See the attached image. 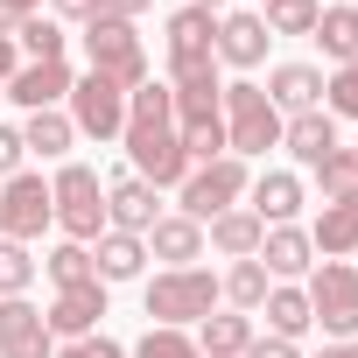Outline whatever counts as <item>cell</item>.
Wrapping results in <instances>:
<instances>
[{"instance_id": "1", "label": "cell", "mask_w": 358, "mask_h": 358, "mask_svg": "<svg viewBox=\"0 0 358 358\" xmlns=\"http://www.w3.org/2000/svg\"><path fill=\"white\" fill-rule=\"evenodd\" d=\"M120 148H127V162H134V176L141 183H155V190H176L190 176V155H183V134H176V99H169V85H141V92H127V134H120Z\"/></svg>"}, {"instance_id": "2", "label": "cell", "mask_w": 358, "mask_h": 358, "mask_svg": "<svg viewBox=\"0 0 358 358\" xmlns=\"http://www.w3.org/2000/svg\"><path fill=\"white\" fill-rule=\"evenodd\" d=\"M141 309H148V323H162V330L204 323V316L218 309V274H211V267H162V274L141 288Z\"/></svg>"}, {"instance_id": "3", "label": "cell", "mask_w": 358, "mask_h": 358, "mask_svg": "<svg viewBox=\"0 0 358 358\" xmlns=\"http://www.w3.org/2000/svg\"><path fill=\"white\" fill-rule=\"evenodd\" d=\"M169 85L176 92L218 85V15H204V8L169 15Z\"/></svg>"}, {"instance_id": "4", "label": "cell", "mask_w": 358, "mask_h": 358, "mask_svg": "<svg viewBox=\"0 0 358 358\" xmlns=\"http://www.w3.org/2000/svg\"><path fill=\"white\" fill-rule=\"evenodd\" d=\"M281 113H274V99L253 85V78H239V85H225V155H239V162H253V155H267V148H281Z\"/></svg>"}, {"instance_id": "5", "label": "cell", "mask_w": 358, "mask_h": 358, "mask_svg": "<svg viewBox=\"0 0 358 358\" xmlns=\"http://www.w3.org/2000/svg\"><path fill=\"white\" fill-rule=\"evenodd\" d=\"M50 211H57L64 239H78V246H92L99 232H113V225H106V183H99V169H85V162H64V169H57Z\"/></svg>"}, {"instance_id": "6", "label": "cell", "mask_w": 358, "mask_h": 358, "mask_svg": "<svg viewBox=\"0 0 358 358\" xmlns=\"http://www.w3.org/2000/svg\"><path fill=\"white\" fill-rule=\"evenodd\" d=\"M85 57H92V71H99V78H113V85H127V92H141V85H148V43H141V36H134V22H120V15L85 22Z\"/></svg>"}, {"instance_id": "7", "label": "cell", "mask_w": 358, "mask_h": 358, "mask_svg": "<svg viewBox=\"0 0 358 358\" xmlns=\"http://www.w3.org/2000/svg\"><path fill=\"white\" fill-rule=\"evenodd\" d=\"M309 316H316V330L323 337H337V344H351L358 337V267L351 260H323V267H309Z\"/></svg>"}, {"instance_id": "8", "label": "cell", "mask_w": 358, "mask_h": 358, "mask_svg": "<svg viewBox=\"0 0 358 358\" xmlns=\"http://www.w3.org/2000/svg\"><path fill=\"white\" fill-rule=\"evenodd\" d=\"M246 162L239 155H218V162H197L183 183H176V197H183V218H197V225H211L218 211H232L239 197H246Z\"/></svg>"}, {"instance_id": "9", "label": "cell", "mask_w": 358, "mask_h": 358, "mask_svg": "<svg viewBox=\"0 0 358 358\" xmlns=\"http://www.w3.org/2000/svg\"><path fill=\"white\" fill-rule=\"evenodd\" d=\"M64 106H71V127H78L85 141H120V134H127V85H113V78H99V71H85Z\"/></svg>"}, {"instance_id": "10", "label": "cell", "mask_w": 358, "mask_h": 358, "mask_svg": "<svg viewBox=\"0 0 358 358\" xmlns=\"http://www.w3.org/2000/svg\"><path fill=\"white\" fill-rule=\"evenodd\" d=\"M43 225H57V211H50V183L43 176H8L0 183V239H15V246H29V239H43Z\"/></svg>"}, {"instance_id": "11", "label": "cell", "mask_w": 358, "mask_h": 358, "mask_svg": "<svg viewBox=\"0 0 358 358\" xmlns=\"http://www.w3.org/2000/svg\"><path fill=\"white\" fill-rule=\"evenodd\" d=\"M0 358H57V337H50V323L29 295L0 302Z\"/></svg>"}, {"instance_id": "12", "label": "cell", "mask_w": 358, "mask_h": 358, "mask_svg": "<svg viewBox=\"0 0 358 358\" xmlns=\"http://www.w3.org/2000/svg\"><path fill=\"white\" fill-rule=\"evenodd\" d=\"M155 218H162V204H155V183H141L134 169L106 183V225H113V232H134V239H148V225H155Z\"/></svg>"}, {"instance_id": "13", "label": "cell", "mask_w": 358, "mask_h": 358, "mask_svg": "<svg viewBox=\"0 0 358 358\" xmlns=\"http://www.w3.org/2000/svg\"><path fill=\"white\" fill-rule=\"evenodd\" d=\"M71 85H78V78H71L64 57H57V64H22V71L8 78V99H15L22 113H50V106L71 99Z\"/></svg>"}, {"instance_id": "14", "label": "cell", "mask_w": 358, "mask_h": 358, "mask_svg": "<svg viewBox=\"0 0 358 358\" xmlns=\"http://www.w3.org/2000/svg\"><path fill=\"white\" fill-rule=\"evenodd\" d=\"M246 211L260 218V225H295V211H302V176L295 169H260L253 183H246Z\"/></svg>"}, {"instance_id": "15", "label": "cell", "mask_w": 358, "mask_h": 358, "mask_svg": "<svg viewBox=\"0 0 358 358\" xmlns=\"http://www.w3.org/2000/svg\"><path fill=\"white\" fill-rule=\"evenodd\" d=\"M267 22H260V8H239V15H218V57L232 64V71H253V64H267Z\"/></svg>"}, {"instance_id": "16", "label": "cell", "mask_w": 358, "mask_h": 358, "mask_svg": "<svg viewBox=\"0 0 358 358\" xmlns=\"http://www.w3.org/2000/svg\"><path fill=\"white\" fill-rule=\"evenodd\" d=\"M260 92L274 99L281 120H295V113H316V106H323V71H316V64H274Z\"/></svg>"}, {"instance_id": "17", "label": "cell", "mask_w": 358, "mask_h": 358, "mask_svg": "<svg viewBox=\"0 0 358 358\" xmlns=\"http://www.w3.org/2000/svg\"><path fill=\"white\" fill-rule=\"evenodd\" d=\"M253 260L267 267V281H302V274L316 267V246H309L302 225H267V239H260Z\"/></svg>"}, {"instance_id": "18", "label": "cell", "mask_w": 358, "mask_h": 358, "mask_svg": "<svg viewBox=\"0 0 358 358\" xmlns=\"http://www.w3.org/2000/svg\"><path fill=\"white\" fill-rule=\"evenodd\" d=\"M99 316H106V281H92V288H64L50 309H43V323H50V337H92L99 330Z\"/></svg>"}, {"instance_id": "19", "label": "cell", "mask_w": 358, "mask_h": 358, "mask_svg": "<svg viewBox=\"0 0 358 358\" xmlns=\"http://www.w3.org/2000/svg\"><path fill=\"white\" fill-rule=\"evenodd\" d=\"M281 148H288V155H295L302 169H323V162H330V155H337L344 141H337V120H330V113L316 106V113H295V120L281 127Z\"/></svg>"}, {"instance_id": "20", "label": "cell", "mask_w": 358, "mask_h": 358, "mask_svg": "<svg viewBox=\"0 0 358 358\" xmlns=\"http://www.w3.org/2000/svg\"><path fill=\"white\" fill-rule=\"evenodd\" d=\"M148 253L169 260V267H197V260H204V225L183 218V211H176V218H155V225H148Z\"/></svg>"}, {"instance_id": "21", "label": "cell", "mask_w": 358, "mask_h": 358, "mask_svg": "<svg viewBox=\"0 0 358 358\" xmlns=\"http://www.w3.org/2000/svg\"><path fill=\"white\" fill-rule=\"evenodd\" d=\"M260 316H267V337H288V344H302V337L316 330L309 295H302L295 281H274V288H267V302H260Z\"/></svg>"}, {"instance_id": "22", "label": "cell", "mask_w": 358, "mask_h": 358, "mask_svg": "<svg viewBox=\"0 0 358 358\" xmlns=\"http://www.w3.org/2000/svg\"><path fill=\"white\" fill-rule=\"evenodd\" d=\"M92 267H99L106 288H113V281H134V274L148 267V239H134V232H99V239H92Z\"/></svg>"}, {"instance_id": "23", "label": "cell", "mask_w": 358, "mask_h": 358, "mask_svg": "<svg viewBox=\"0 0 358 358\" xmlns=\"http://www.w3.org/2000/svg\"><path fill=\"white\" fill-rule=\"evenodd\" d=\"M246 344H253V316H239V309H211L197 323V351L204 358H246Z\"/></svg>"}, {"instance_id": "24", "label": "cell", "mask_w": 358, "mask_h": 358, "mask_svg": "<svg viewBox=\"0 0 358 358\" xmlns=\"http://www.w3.org/2000/svg\"><path fill=\"white\" fill-rule=\"evenodd\" d=\"M22 148H29V155H43V162H64V155L78 148V127H71V113H64V106H50V113H29V127H22Z\"/></svg>"}, {"instance_id": "25", "label": "cell", "mask_w": 358, "mask_h": 358, "mask_svg": "<svg viewBox=\"0 0 358 358\" xmlns=\"http://www.w3.org/2000/svg\"><path fill=\"white\" fill-rule=\"evenodd\" d=\"M309 246H316L323 260L358 253V197H351V204H323V218L309 225Z\"/></svg>"}, {"instance_id": "26", "label": "cell", "mask_w": 358, "mask_h": 358, "mask_svg": "<svg viewBox=\"0 0 358 358\" xmlns=\"http://www.w3.org/2000/svg\"><path fill=\"white\" fill-rule=\"evenodd\" d=\"M260 239H267V225H260L253 211H239V204L211 218V246H218L225 260H253V253H260Z\"/></svg>"}, {"instance_id": "27", "label": "cell", "mask_w": 358, "mask_h": 358, "mask_svg": "<svg viewBox=\"0 0 358 358\" xmlns=\"http://www.w3.org/2000/svg\"><path fill=\"white\" fill-rule=\"evenodd\" d=\"M43 274L57 281V295H64V288H92V281H99V267H92V246H78V239L50 246V253H43Z\"/></svg>"}, {"instance_id": "28", "label": "cell", "mask_w": 358, "mask_h": 358, "mask_svg": "<svg viewBox=\"0 0 358 358\" xmlns=\"http://www.w3.org/2000/svg\"><path fill=\"white\" fill-rule=\"evenodd\" d=\"M309 36L323 43V57H330V64H351V57H358V8H323Z\"/></svg>"}, {"instance_id": "29", "label": "cell", "mask_w": 358, "mask_h": 358, "mask_svg": "<svg viewBox=\"0 0 358 358\" xmlns=\"http://www.w3.org/2000/svg\"><path fill=\"white\" fill-rule=\"evenodd\" d=\"M267 288H274V281H267V267H260V260H232V274L218 281V295H225L239 316H253V309L267 302Z\"/></svg>"}, {"instance_id": "30", "label": "cell", "mask_w": 358, "mask_h": 358, "mask_svg": "<svg viewBox=\"0 0 358 358\" xmlns=\"http://www.w3.org/2000/svg\"><path fill=\"white\" fill-rule=\"evenodd\" d=\"M316 176V190H323V204H351L358 197V148H337L323 169H309Z\"/></svg>"}, {"instance_id": "31", "label": "cell", "mask_w": 358, "mask_h": 358, "mask_svg": "<svg viewBox=\"0 0 358 358\" xmlns=\"http://www.w3.org/2000/svg\"><path fill=\"white\" fill-rule=\"evenodd\" d=\"M15 50H22L29 64H57V57H64V29L43 22V15H29V22L15 29Z\"/></svg>"}, {"instance_id": "32", "label": "cell", "mask_w": 358, "mask_h": 358, "mask_svg": "<svg viewBox=\"0 0 358 358\" xmlns=\"http://www.w3.org/2000/svg\"><path fill=\"white\" fill-rule=\"evenodd\" d=\"M316 0H267V8H260V22H267V36H309L316 29Z\"/></svg>"}, {"instance_id": "33", "label": "cell", "mask_w": 358, "mask_h": 358, "mask_svg": "<svg viewBox=\"0 0 358 358\" xmlns=\"http://www.w3.org/2000/svg\"><path fill=\"white\" fill-rule=\"evenodd\" d=\"M127 358H204V351H197L190 330H162V323H148V337H141Z\"/></svg>"}, {"instance_id": "34", "label": "cell", "mask_w": 358, "mask_h": 358, "mask_svg": "<svg viewBox=\"0 0 358 358\" xmlns=\"http://www.w3.org/2000/svg\"><path fill=\"white\" fill-rule=\"evenodd\" d=\"M323 113H330V120H337V113H344V120H358V57H351V64H337V71L323 78Z\"/></svg>"}, {"instance_id": "35", "label": "cell", "mask_w": 358, "mask_h": 358, "mask_svg": "<svg viewBox=\"0 0 358 358\" xmlns=\"http://www.w3.org/2000/svg\"><path fill=\"white\" fill-rule=\"evenodd\" d=\"M29 281H36V260H29V246L0 239V302H8V295H29Z\"/></svg>"}, {"instance_id": "36", "label": "cell", "mask_w": 358, "mask_h": 358, "mask_svg": "<svg viewBox=\"0 0 358 358\" xmlns=\"http://www.w3.org/2000/svg\"><path fill=\"white\" fill-rule=\"evenodd\" d=\"M57 358H127V344H120V337H106V330H92V337H71Z\"/></svg>"}, {"instance_id": "37", "label": "cell", "mask_w": 358, "mask_h": 358, "mask_svg": "<svg viewBox=\"0 0 358 358\" xmlns=\"http://www.w3.org/2000/svg\"><path fill=\"white\" fill-rule=\"evenodd\" d=\"M22 162H29V148H22V127H0V183H8V176H22Z\"/></svg>"}, {"instance_id": "38", "label": "cell", "mask_w": 358, "mask_h": 358, "mask_svg": "<svg viewBox=\"0 0 358 358\" xmlns=\"http://www.w3.org/2000/svg\"><path fill=\"white\" fill-rule=\"evenodd\" d=\"M246 358H302V344H288V337H253Z\"/></svg>"}, {"instance_id": "39", "label": "cell", "mask_w": 358, "mask_h": 358, "mask_svg": "<svg viewBox=\"0 0 358 358\" xmlns=\"http://www.w3.org/2000/svg\"><path fill=\"white\" fill-rule=\"evenodd\" d=\"M50 8H57L64 22H99V15H106V0H50Z\"/></svg>"}, {"instance_id": "40", "label": "cell", "mask_w": 358, "mask_h": 358, "mask_svg": "<svg viewBox=\"0 0 358 358\" xmlns=\"http://www.w3.org/2000/svg\"><path fill=\"white\" fill-rule=\"evenodd\" d=\"M148 8H155V0H106V15H120V22H141Z\"/></svg>"}, {"instance_id": "41", "label": "cell", "mask_w": 358, "mask_h": 358, "mask_svg": "<svg viewBox=\"0 0 358 358\" xmlns=\"http://www.w3.org/2000/svg\"><path fill=\"white\" fill-rule=\"evenodd\" d=\"M15 71H22V50H15V36H0V85H8Z\"/></svg>"}, {"instance_id": "42", "label": "cell", "mask_w": 358, "mask_h": 358, "mask_svg": "<svg viewBox=\"0 0 358 358\" xmlns=\"http://www.w3.org/2000/svg\"><path fill=\"white\" fill-rule=\"evenodd\" d=\"M22 22H29V15H22V8H15V0H0V36H15V29H22Z\"/></svg>"}, {"instance_id": "43", "label": "cell", "mask_w": 358, "mask_h": 358, "mask_svg": "<svg viewBox=\"0 0 358 358\" xmlns=\"http://www.w3.org/2000/svg\"><path fill=\"white\" fill-rule=\"evenodd\" d=\"M183 8H204V15H218V8H225V0H183Z\"/></svg>"}, {"instance_id": "44", "label": "cell", "mask_w": 358, "mask_h": 358, "mask_svg": "<svg viewBox=\"0 0 358 358\" xmlns=\"http://www.w3.org/2000/svg\"><path fill=\"white\" fill-rule=\"evenodd\" d=\"M337 358H358V337H351V344H337Z\"/></svg>"}, {"instance_id": "45", "label": "cell", "mask_w": 358, "mask_h": 358, "mask_svg": "<svg viewBox=\"0 0 358 358\" xmlns=\"http://www.w3.org/2000/svg\"><path fill=\"white\" fill-rule=\"evenodd\" d=\"M15 8H22V15H36V8H43V0H15Z\"/></svg>"}, {"instance_id": "46", "label": "cell", "mask_w": 358, "mask_h": 358, "mask_svg": "<svg viewBox=\"0 0 358 358\" xmlns=\"http://www.w3.org/2000/svg\"><path fill=\"white\" fill-rule=\"evenodd\" d=\"M316 358H337V344H323V351H316Z\"/></svg>"}, {"instance_id": "47", "label": "cell", "mask_w": 358, "mask_h": 358, "mask_svg": "<svg viewBox=\"0 0 358 358\" xmlns=\"http://www.w3.org/2000/svg\"><path fill=\"white\" fill-rule=\"evenodd\" d=\"M253 8H267V0H253Z\"/></svg>"}, {"instance_id": "48", "label": "cell", "mask_w": 358, "mask_h": 358, "mask_svg": "<svg viewBox=\"0 0 358 358\" xmlns=\"http://www.w3.org/2000/svg\"><path fill=\"white\" fill-rule=\"evenodd\" d=\"M351 148H358V141H351Z\"/></svg>"}]
</instances>
